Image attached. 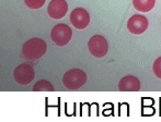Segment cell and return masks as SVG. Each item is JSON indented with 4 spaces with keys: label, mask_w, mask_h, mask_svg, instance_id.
Wrapping results in <instances>:
<instances>
[{
    "label": "cell",
    "mask_w": 161,
    "mask_h": 122,
    "mask_svg": "<svg viewBox=\"0 0 161 122\" xmlns=\"http://www.w3.org/2000/svg\"><path fill=\"white\" fill-rule=\"evenodd\" d=\"M47 50V45L41 38H31L24 43L22 47V55L29 60H37L45 55Z\"/></svg>",
    "instance_id": "obj_1"
},
{
    "label": "cell",
    "mask_w": 161,
    "mask_h": 122,
    "mask_svg": "<svg viewBox=\"0 0 161 122\" xmlns=\"http://www.w3.org/2000/svg\"><path fill=\"white\" fill-rule=\"evenodd\" d=\"M87 82V74L80 69H72L67 71L63 78V84L69 91H76L82 87Z\"/></svg>",
    "instance_id": "obj_2"
},
{
    "label": "cell",
    "mask_w": 161,
    "mask_h": 122,
    "mask_svg": "<svg viewBox=\"0 0 161 122\" xmlns=\"http://www.w3.org/2000/svg\"><path fill=\"white\" fill-rule=\"evenodd\" d=\"M72 37V31L68 25L64 23H59L53 28L51 32V38L54 44L57 46H66L70 42Z\"/></svg>",
    "instance_id": "obj_3"
},
{
    "label": "cell",
    "mask_w": 161,
    "mask_h": 122,
    "mask_svg": "<svg viewBox=\"0 0 161 122\" xmlns=\"http://www.w3.org/2000/svg\"><path fill=\"white\" fill-rule=\"evenodd\" d=\"M88 48H89V51L93 57L102 58L108 51V40L102 35H94L88 42Z\"/></svg>",
    "instance_id": "obj_4"
},
{
    "label": "cell",
    "mask_w": 161,
    "mask_h": 122,
    "mask_svg": "<svg viewBox=\"0 0 161 122\" xmlns=\"http://www.w3.org/2000/svg\"><path fill=\"white\" fill-rule=\"evenodd\" d=\"M34 76H35V72L33 68L28 63H22L13 71V79L20 85L30 84L34 80Z\"/></svg>",
    "instance_id": "obj_5"
},
{
    "label": "cell",
    "mask_w": 161,
    "mask_h": 122,
    "mask_svg": "<svg viewBox=\"0 0 161 122\" xmlns=\"http://www.w3.org/2000/svg\"><path fill=\"white\" fill-rule=\"evenodd\" d=\"M70 22L77 30H85L90 23V15L86 9L76 8L70 13Z\"/></svg>",
    "instance_id": "obj_6"
},
{
    "label": "cell",
    "mask_w": 161,
    "mask_h": 122,
    "mask_svg": "<svg viewBox=\"0 0 161 122\" xmlns=\"http://www.w3.org/2000/svg\"><path fill=\"white\" fill-rule=\"evenodd\" d=\"M68 3L66 0H52L47 8V13L54 20H60L67 14Z\"/></svg>",
    "instance_id": "obj_7"
},
{
    "label": "cell",
    "mask_w": 161,
    "mask_h": 122,
    "mask_svg": "<svg viewBox=\"0 0 161 122\" xmlns=\"http://www.w3.org/2000/svg\"><path fill=\"white\" fill-rule=\"evenodd\" d=\"M127 28L134 35H140L148 28V20L140 14H135L128 20Z\"/></svg>",
    "instance_id": "obj_8"
},
{
    "label": "cell",
    "mask_w": 161,
    "mask_h": 122,
    "mask_svg": "<svg viewBox=\"0 0 161 122\" xmlns=\"http://www.w3.org/2000/svg\"><path fill=\"white\" fill-rule=\"evenodd\" d=\"M119 89L121 92H138L140 89V82L136 76H124L119 83Z\"/></svg>",
    "instance_id": "obj_9"
},
{
    "label": "cell",
    "mask_w": 161,
    "mask_h": 122,
    "mask_svg": "<svg viewBox=\"0 0 161 122\" xmlns=\"http://www.w3.org/2000/svg\"><path fill=\"white\" fill-rule=\"evenodd\" d=\"M156 0H133V6L140 12H149L153 9Z\"/></svg>",
    "instance_id": "obj_10"
},
{
    "label": "cell",
    "mask_w": 161,
    "mask_h": 122,
    "mask_svg": "<svg viewBox=\"0 0 161 122\" xmlns=\"http://www.w3.org/2000/svg\"><path fill=\"white\" fill-rule=\"evenodd\" d=\"M34 92H54V87L48 81L46 80H41L33 86Z\"/></svg>",
    "instance_id": "obj_11"
},
{
    "label": "cell",
    "mask_w": 161,
    "mask_h": 122,
    "mask_svg": "<svg viewBox=\"0 0 161 122\" xmlns=\"http://www.w3.org/2000/svg\"><path fill=\"white\" fill-rule=\"evenodd\" d=\"M24 2L28 8L32 9V10H38L44 6L46 0H24Z\"/></svg>",
    "instance_id": "obj_12"
},
{
    "label": "cell",
    "mask_w": 161,
    "mask_h": 122,
    "mask_svg": "<svg viewBox=\"0 0 161 122\" xmlns=\"http://www.w3.org/2000/svg\"><path fill=\"white\" fill-rule=\"evenodd\" d=\"M153 73H155V75L157 76L158 79H161V57H159L157 60L155 61V63H153Z\"/></svg>",
    "instance_id": "obj_13"
}]
</instances>
